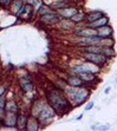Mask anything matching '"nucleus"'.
<instances>
[{
	"label": "nucleus",
	"instance_id": "4be33fe9",
	"mask_svg": "<svg viewBox=\"0 0 117 131\" xmlns=\"http://www.w3.org/2000/svg\"><path fill=\"white\" fill-rule=\"evenodd\" d=\"M12 1L13 0H0V5L1 6H8V5H11Z\"/></svg>",
	"mask_w": 117,
	"mask_h": 131
},
{
	"label": "nucleus",
	"instance_id": "f8f14e48",
	"mask_svg": "<svg viewBox=\"0 0 117 131\" xmlns=\"http://www.w3.org/2000/svg\"><path fill=\"white\" fill-rule=\"evenodd\" d=\"M114 33V30L110 25H105L103 27L97 28V34H98L101 38H111Z\"/></svg>",
	"mask_w": 117,
	"mask_h": 131
},
{
	"label": "nucleus",
	"instance_id": "1a4fd4ad",
	"mask_svg": "<svg viewBox=\"0 0 117 131\" xmlns=\"http://www.w3.org/2000/svg\"><path fill=\"white\" fill-rule=\"evenodd\" d=\"M19 85L22 88V90L25 92V93H28V92H31L34 90V85L32 80L28 78V77H23L19 79Z\"/></svg>",
	"mask_w": 117,
	"mask_h": 131
},
{
	"label": "nucleus",
	"instance_id": "b1692460",
	"mask_svg": "<svg viewBox=\"0 0 117 131\" xmlns=\"http://www.w3.org/2000/svg\"><path fill=\"white\" fill-rule=\"evenodd\" d=\"M93 106V102H90V103H88V105L85 106V110H90V109H92Z\"/></svg>",
	"mask_w": 117,
	"mask_h": 131
},
{
	"label": "nucleus",
	"instance_id": "393cba45",
	"mask_svg": "<svg viewBox=\"0 0 117 131\" xmlns=\"http://www.w3.org/2000/svg\"><path fill=\"white\" fill-rule=\"evenodd\" d=\"M109 91H110V88H108V89H105V93H109Z\"/></svg>",
	"mask_w": 117,
	"mask_h": 131
},
{
	"label": "nucleus",
	"instance_id": "6ab92c4d",
	"mask_svg": "<svg viewBox=\"0 0 117 131\" xmlns=\"http://www.w3.org/2000/svg\"><path fill=\"white\" fill-rule=\"evenodd\" d=\"M56 9H53L52 7L50 6V5H41V6L39 7V8H38V14L40 15V17H41V15H45V14H49V13H52V12H55Z\"/></svg>",
	"mask_w": 117,
	"mask_h": 131
},
{
	"label": "nucleus",
	"instance_id": "412c9836",
	"mask_svg": "<svg viewBox=\"0 0 117 131\" xmlns=\"http://www.w3.org/2000/svg\"><path fill=\"white\" fill-rule=\"evenodd\" d=\"M6 111H11V112H18V106L14 99H9L6 102Z\"/></svg>",
	"mask_w": 117,
	"mask_h": 131
},
{
	"label": "nucleus",
	"instance_id": "20e7f679",
	"mask_svg": "<svg viewBox=\"0 0 117 131\" xmlns=\"http://www.w3.org/2000/svg\"><path fill=\"white\" fill-rule=\"evenodd\" d=\"M102 40L99 36H89V37H80L79 39V46H86V45H102Z\"/></svg>",
	"mask_w": 117,
	"mask_h": 131
},
{
	"label": "nucleus",
	"instance_id": "f03ea898",
	"mask_svg": "<svg viewBox=\"0 0 117 131\" xmlns=\"http://www.w3.org/2000/svg\"><path fill=\"white\" fill-rule=\"evenodd\" d=\"M64 91L75 105H79V104L85 103V101L88 99V97L90 95V91L84 86L68 85L64 89Z\"/></svg>",
	"mask_w": 117,
	"mask_h": 131
},
{
	"label": "nucleus",
	"instance_id": "ddd939ff",
	"mask_svg": "<svg viewBox=\"0 0 117 131\" xmlns=\"http://www.w3.org/2000/svg\"><path fill=\"white\" fill-rule=\"evenodd\" d=\"M27 119H28V116H26L24 112H18V118H17V129H18V130H26Z\"/></svg>",
	"mask_w": 117,
	"mask_h": 131
},
{
	"label": "nucleus",
	"instance_id": "dca6fc26",
	"mask_svg": "<svg viewBox=\"0 0 117 131\" xmlns=\"http://www.w3.org/2000/svg\"><path fill=\"white\" fill-rule=\"evenodd\" d=\"M86 25H89L90 27H92V28H99V27H103V26H105V25H109V18L107 17V15H103L102 18L97 19L96 21H92V23H90V24H86Z\"/></svg>",
	"mask_w": 117,
	"mask_h": 131
},
{
	"label": "nucleus",
	"instance_id": "423d86ee",
	"mask_svg": "<svg viewBox=\"0 0 117 131\" xmlns=\"http://www.w3.org/2000/svg\"><path fill=\"white\" fill-rule=\"evenodd\" d=\"M17 118H18V112L6 111L3 119L4 125H6L8 128H17Z\"/></svg>",
	"mask_w": 117,
	"mask_h": 131
},
{
	"label": "nucleus",
	"instance_id": "0eeeda50",
	"mask_svg": "<svg viewBox=\"0 0 117 131\" xmlns=\"http://www.w3.org/2000/svg\"><path fill=\"white\" fill-rule=\"evenodd\" d=\"M57 12L62 15L63 19H71L75 14H76V13L79 12V9H78L77 7L71 6V5H70V6H66V7H64V8L58 9Z\"/></svg>",
	"mask_w": 117,
	"mask_h": 131
},
{
	"label": "nucleus",
	"instance_id": "5701e85b",
	"mask_svg": "<svg viewBox=\"0 0 117 131\" xmlns=\"http://www.w3.org/2000/svg\"><path fill=\"white\" fill-rule=\"evenodd\" d=\"M5 92H6V86L1 85V86H0V97L5 95Z\"/></svg>",
	"mask_w": 117,
	"mask_h": 131
},
{
	"label": "nucleus",
	"instance_id": "9d476101",
	"mask_svg": "<svg viewBox=\"0 0 117 131\" xmlns=\"http://www.w3.org/2000/svg\"><path fill=\"white\" fill-rule=\"evenodd\" d=\"M75 34H76V36H78V37L98 36V34H97V30H96V28L90 27L89 25H86L85 27H83V28H80V30L76 31V32H75Z\"/></svg>",
	"mask_w": 117,
	"mask_h": 131
},
{
	"label": "nucleus",
	"instance_id": "a211bd4d",
	"mask_svg": "<svg viewBox=\"0 0 117 131\" xmlns=\"http://www.w3.org/2000/svg\"><path fill=\"white\" fill-rule=\"evenodd\" d=\"M85 18H86V13L85 12H78V13H76V14L71 18V20L75 23V24H80V23H85Z\"/></svg>",
	"mask_w": 117,
	"mask_h": 131
},
{
	"label": "nucleus",
	"instance_id": "2eb2a0df",
	"mask_svg": "<svg viewBox=\"0 0 117 131\" xmlns=\"http://www.w3.org/2000/svg\"><path fill=\"white\" fill-rule=\"evenodd\" d=\"M39 119L37 118V117H34V116H28V119H27V124H26V130H38L39 129Z\"/></svg>",
	"mask_w": 117,
	"mask_h": 131
},
{
	"label": "nucleus",
	"instance_id": "6e6552de",
	"mask_svg": "<svg viewBox=\"0 0 117 131\" xmlns=\"http://www.w3.org/2000/svg\"><path fill=\"white\" fill-rule=\"evenodd\" d=\"M77 76L84 83H97L98 82V78L96 76V73L91 72V71H83V72L77 73Z\"/></svg>",
	"mask_w": 117,
	"mask_h": 131
},
{
	"label": "nucleus",
	"instance_id": "9b49d317",
	"mask_svg": "<svg viewBox=\"0 0 117 131\" xmlns=\"http://www.w3.org/2000/svg\"><path fill=\"white\" fill-rule=\"evenodd\" d=\"M103 15H105V13L103 11H91V12H88L85 18V24H90L92 21H96L97 19L102 18Z\"/></svg>",
	"mask_w": 117,
	"mask_h": 131
},
{
	"label": "nucleus",
	"instance_id": "a878e982",
	"mask_svg": "<svg viewBox=\"0 0 117 131\" xmlns=\"http://www.w3.org/2000/svg\"><path fill=\"white\" fill-rule=\"evenodd\" d=\"M116 83H117V80H116Z\"/></svg>",
	"mask_w": 117,
	"mask_h": 131
},
{
	"label": "nucleus",
	"instance_id": "f3484780",
	"mask_svg": "<svg viewBox=\"0 0 117 131\" xmlns=\"http://www.w3.org/2000/svg\"><path fill=\"white\" fill-rule=\"evenodd\" d=\"M24 5H25V0H13L11 3V11L17 15Z\"/></svg>",
	"mask_w": 117,
	"mask_h": 131
},
{
	"label": "nucleus",
	"instance_id": "39448f33",
	"mask_svg": "<svg viewBox=\"0 0 117 131\" xmlns=\"http://www.w3.org/2000/svg\"><path fill=\"white\" fill-rule=\"evenodd\" d=\"M62 20H63L62 15L59 14L57 11L40 17V21L44 23V24H56V23H60Z\"/></svg>",
	"mask_w": 117,
	"mask_h": 131
},
{
	"label": "nucleus",
	"instance_id": "4468645a",
	"mask_svg": "<svg viewBox=\"0 0 117 131\" xmlns=\"http://www.w3.org/2000/svg\"><path fill=\"white\" fill-rule=\"evenodd\" d=\"M66 84L71 86H83L84 85V82L80 79L79 77L77 74H72V76H68L66 79H65Z\"/></svg>",
	"mask_w": 117,
	"mask_h": 131
},
{
	"label": "nucleus",
	"instance_id": "aec40b11",
	"mask_svg": "<svg viewBox=\"0 0 117 131\" xmlns=\"http://www.w3.org/2000/svg\"><path fill=\"white\" fill-rule=\"evenodd\" d=\"M105 57H108L109 59L114 58L116 56V52L114 50V46H103V52H102Z\"/></svg>",
	"mask_w": 117,
	"mask_h": 131
},
{
	"label": "nucleus",
	"instance_id": "f257e3e1",
	"mask_svg": "<svg viewBox=\"0 0 117 131\" xmlns=\"http://www.w3.org/2000/svg\"><path fill=\"white\" fill-rule=\"evenodd\" d=\"M46 101L57 113H65L72 107L70 99L60 89L51 88L46 91Z\"/></svg>",
	"mask_w": 117,
	"mask_h": 131
},
{
	"label": "nucleus",
	"instance_id": "7ed1b4c3",
	"mask_svg": "<svg viewBox=\"0 0 117 131\" xmlns=\"http://www.w3.org/2000/svg\"><path fill=\"white\" fill-rule=\"evenodd\" d=\"M82 57H83L88 63L95 64V65H97V66H99V67L105 66V64L110 60V59H109L108 57H105L104 54H102V53H93V52L82 51Z\"/></svg>",
	"mask_w": 117,
	"mask_h": 131
}]
</instances>
